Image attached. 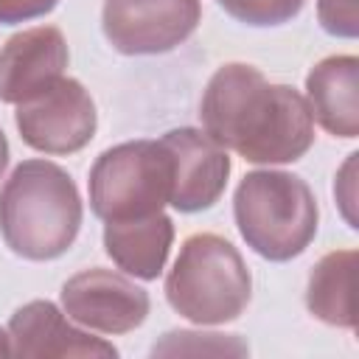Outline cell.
Masks as SVG:
<instances>
[{
  "label": "cell",
  "mask_w": 359,
  "mask_h": 359,
  "mask_svg": "<svg viewBox=\"0 0 359 359\" xmlns=\"http://www.w3.org/2000/svg\"><path fill=\"white\" fill-rule=\"evenodd\" d=\"M353 269H356L353 250H334L311 266L306 286V309L320 323L337 328H356Z\"/></svg>",
  "instance_id": "cell-14"
},
{
  "label": "cell",
  "mask_w": 359,
  "mask_h": 359,
  "mask_svg": "<svg viewBox=\"0 0 359 359\" xmlns=\"http://www.w3.org/2000/svg\"><path fill=\"white\" fill-rule=\"evenodd\" d=\"M59 0H0V25L31 22L36 17L50 14Z\"/></svg>",
  "instance_id": "cell-18"
},
{
  "label": "cell",
  "mask_w": 359,
  "mask_h": 359,
  "mask_svg": "<svg viewBox=\"0 0 359 359\" xmlns=\"http://www.w3.org/2000/svg\"><path fill=\"white\" fill-rule=\"evenodd\" d=\"M149 309L146 289L104 266L81 269L62 286V311L90 331L129 334L146 323Z\"/></svg>",
  "instance_id": "cell-8"
},
{
  "label": "cell",
  "mask_w": 359,
  "mask_h": 359,
  "mask_svg": "<svg viewBox=\"0 0 359 359\" xmlns=\"http://www.w3.org/2000/svg\"><path fill=\"white\" fill-rule=\"evenodd\" d=\"M171 160L168 205L180 213H199L213 208L230 177V157L202 129L180 126L160 137Z\"/></svg>",
  "instance_id": "cell-9"
},
{
  "label": "cell",
  "mask_w": 359,
  "mask_h": 359,
  "mask_svg": "<svg viewBox=\"0 0 359 359\" xmlns=\"http://www.w3.org/2000/svg\"><path fill=\"white\" fill-rule=\"evenodd\" d=\"M252 278L241 252L216 233H194L182 241L165 275L168 306L196 325H224L244 314Z\"/></svg>",
  "instance_id": "cell-4"
},
{
  "label": "cell",
  "mask_w": 359,
  "mask_h": 359,
  "mask_svg": "<svg viewBox=\"0 0 359 359\" xmlns=\"http://www.w3.org/2000/svg\"><path fill=\"white\" fill-rule=\"evenodd\" d=\"M317 20L325 34L339 39H356L359 34V14L356 0H317Z\"/></svg>",
  "instance_id": "cell-17"
},
{
  "label": "cell",
  "mask_w": 359,
  "mask_h": 359,
  "mask_svg": "<svg viewBox=\"0 0 359 359\" xmlns=\"http://www.w3.org/2000/svg\"><path fill=\"white\" fill-rule=\"evenodd\" d=\"M199 121L210 140L255 165L294 163L314 146L306 95L272 84L255 65H222L202 93Z\"/></svg>",
  "instance_id": "cell-1"
},
{
  "label": "cell",
  "mask_w": 359,
  "mask_h": 359,
  "mask_svg": "<svg viewBox=\"0 0 359 359\" xmlns=\"http://www.w3.org/2000/svg\"><path fill=\"white\" fill-rule=\"evenodd\" d=\"M202 22L199 0H104L101 31L123 56H157L182 45Z\"/></svg>",
  "instance_id": "cell-6"
},
{
  "label": "cell",
  "mask_w": 359,
  "mask_h": 359,
  "mask_svg": "<svg viewBox=\"0 0 359 359\" xmlns=\"http://www.w3.org/2000/svg\"><path fill=\"white\" fill-rule=\"evenodd\" d=\"M171 160L160 140L104 149L90 168V208L101 222L140 219L168 205Z\"/></svg>",
  "instance_id": "cell-5"
},
{
  "label": "cell",
  "mask_w": 359,
  "mask_h": 359,
  "mask_svg": "<svg viewBox=\"0 0 359 359\" xmlns=\"http://www.w3.org/2000/svg\"><path fill=\"white\" fill-rule=\"evenodd\" d=\"M8 157H11V151H8V140H6V132L0 129V177H3L6 165H8Z\"/></svg>",
  "instance_id": "cell-19"
},
{
  "label": "cell",
  "mask_w": 359,
  "mask_h": 359,
  "mask_svg": "<svg viewBox=\"0 0 359 359\" xmlns=\"http://www.w3.org/2000/svg\"><path fill=\"white\" fill-rule=\"evenodd\" d=\"M67 39L56 25L25 28L0 48V101L25 104L53 87L67 67Z\"/></svg>",
  "instance_id": "cell-10"
},
{
  "label": "cell",
  "mask_w": 359,
  "mask_h": 359,
  "mask_svg": "<svg viewBox=\"0 0 359 359\" xmlns=\"http://www.w3.org/2000/svg\"><path fill=\"white\" fill-rule=\"evenodd\" d=\"M216 3L233 20L252 28H272L292 22L306 6V0H216Z\"/></svg>",
  "instance_id": "cell-15"
},
{
  "label": "cell",
  "mask_w": 359,
  "mask_h": 359,
  "mask_svg": "<svg viewBox=\"0 0 359 359\" xmlns=\"http://www.w3.org/2000/svg\"><path fill=\"white\" fill-rule=\"evenodd\" d=\"M6 353H11V342H8V331L0 328V356H6Z\"/></svg>",
  "instance_id": "cell-20"
},
{
  "label": "cell",
  "mask_w": 359,
  "mask_h": 359,
  "mask_svg": "<svg viewBox=\"0 0 359 359\" xmlns=\"http://www.w3.org/2000/svg\"><path fill=\"white\" fill-rule=\"evenodd\" d=\"M306 101L328 135L353 140L359 135V59L353 53L320 59L306 76Z\"/></svg>",
  "instance_id": "cell-12"
},
{
  "label": "cell",
  "mask_w": 359,
  "mask_h": 359,
  "mask_svg": "<svg viewBox=\"0 0 359 359\" xmlns=\"http://www.w3.org/2000/svg\"><path fill=\"white\" fill-rule=\"evenodd\" d=\"M14 123L25 146L42 154H76L95 137L98 112L84 84L62 76L45 93L17 104Z\"/></svg>",
  "instance_id": "cell-7"
},
{
  "label": "cell",
  "mask_w": 359,
  "mask_h": 359,
  "mask_svg": "<svg viewBox=\"0 0 359 359\" xmlns=\"http://www.w3.org/2000/svg\"><path fill=\"white\" fill-rule=\"evenodd\" d=\"M84 219L73 177L50 160H22L0 188V233L6 247L25 261L65 255Z\"/></svg>",
  "instance_id": "cell-2"
},
{
  "label": "cell",
  "mask_w": 359,
  "mask_h": 359,
  "mask_svg": "<svg viewBox=\"0 0 359 359\" xmlns=\"http://www.w3.org/2000/svg\"><path fill=\"white\" fill-rule=\"evenodd\" d=\"M174 241V222L163 210L123 219V222H104V252L132 278L157 280L165 269L168 252Z\"/></svg>",
  "instance_id": "cell-13"
},
{
  "label": "cell",
  "mask_w": 359,
  "mask_h": 359,
  "mask_svg": "<svg viewBox=\"0 0 359 359\" xmlns=\"http://www.w3.org/2000/svg\"><path fill=\"white\" fill-rule=\"evenodd\" d=\"M250 348L236 339V334H202V331H168L160 342L151 345V356L157 353H247Z\"/></svg>",
  "instance_id": "cell-16"
},
{
  "label": "cell",
  "mask_w": 359,
  "mask_h": 359,
  "mask_svg": "<svg viewBox=\"0 0 359 359\" xmlns=\"http://www.w3.org/2000/svg\"><path fill=\"white\" fill-rule=\"evenodd\" d=\"M8 342L14 356H76V359H115L118 348L70 323L50 300H31L8 320Z\"/></svg>",
  "instance_id": "cell-11"
},
{
  "label": "cell",
  "mask_w": 359,
  "mask_h": 359,
  "mask_svg": "<svg viewBox=\"0 0 359 359\" xmlns=\"http://www.w3.org/2000/svg\"><path fill=\"white\" fill-rule=\"evenodd\" d=\"M233 219L247 247L275 264L309 250L320 208L309 182L292 171H250L233 194Z\"/></svg>",
  "instance_id": "cell-3"
}]
</instances>
